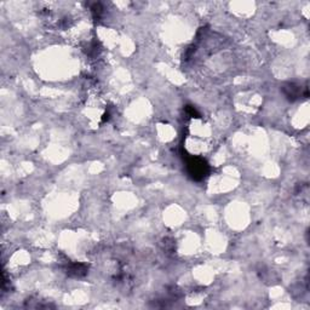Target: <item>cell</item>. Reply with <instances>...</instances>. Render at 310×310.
I'll return each instance as SVG.
<instances>
[{
    "instance_id": "cell-1",
    "label": "cell",
    "mask_w": 310,
    "mask_h": 310,
    "mask_svg": "<svg viewBox=\"0 0 310 310\" xmlns=\"http://www.w3.org/2000/svg\"><path fill=\"white\" fill-rule=\"evenodd\" d=\"M188 169L190 175L196 179H201L203 176L206 175V171H208V166H206L205 161L201 159L191 158L188 161Z\"/></svg>"
}]
</instances>
